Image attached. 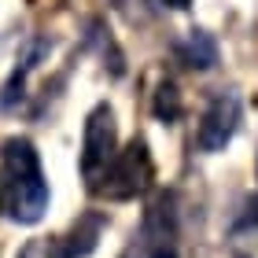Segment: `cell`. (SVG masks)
<instances>
[{
	"label": "cell",
	"mask_w": 258,
	"mask_h": 258,
	"mask_svg": "<svg viewBox=\"0 0 258 258\" xmlns=\"http://www.w3.org/2000/svg\"><path fill=\"white\" fill-rule=\"evenodd\" d=\"M0 166H4L0 203L19 225H37L48 210V181H44L37 148L26 137H11L0 148Z\"/></svg>",
	"instance_id": "cell-1"
},
{
	"label": "cell",
	"mask_w": 258,
	"mask_h": 258,
	"mask_svg": "<svg viewBox=\"0 0 258 258\" xmlns=\"http://www.w3.org/2000/svg\"><path fill=\"white\" fill-rule=\"evenodd\" d=\"M155 181V162H151V151H148V140L133 137L129 144L111 159L107 173L100 177V184L92 192L111 199V203H125V199H137L151 188Z\"/></svg>",
	"instance_id": "cell-2"
},
{
	"label": "cell",
	"mask_w": 258,
	"mask_h": 258,
	"mask_svg": "<svg viewBox=\"0 0 258 258\" xmlns=\"http://www.w3.org/2000/svg\"><path fill=\"white\" fill-rule=\"evenodd\" d=\"M114 155H118V122L107 103H100L85 118V144H81V173H85L89 188L100 184Z\"/></svg>",
	"instance_id": "cell-3"
},
{
	"label": "cell",
	"mask_w": 258,
	"mask_h": 258,
	"mask_svg": "<svg viewBox=\"0 0 258 258\" xmlns=\"http://www.w3.org/2000/svg\"><path fill=\"white\" fill-rule=\"evenodd\" d=\"M236 125H240V96L236 92H218V96L207 103L203 122H199V133H196L199 148L203 151H221L232 140Z\"/></svg>",
	"instance_id": "cell-4"
},
{
	"label": "cell",
	"mask_w": 258,
	"mask_h": 258,
	"mask_svg": "<svg viewBox=\"0 0 258 258\" xmlns=\"http://www.w3.org/2000/svg\"><path fill=\"white\" fill-rule=\"evenodd\" d=\"M100 232H103V214L78 218L74 225H70V232L55 236V243H59V258H85V254H92L96 243H100Z\"/></svg>",
	"instance_id": "cell-5"
},
{
	"label": "cell",
	"mask_w": 258,
	"mask_h": 258,
	"mask_svg": "<svg viewBox=\"0 0 258 258\" xmlns=\"http://www.w3.org/2000/svg\"><path fill=\"white\" fill-rule=\"evenodd\" d=\"M173 52H177V59L188 70H210L218 63V41L210 37L207 30H188L177 44H173Z\"/></svg>",
	"instance_id": "cell-6"
},
{
	"label": "cell",
	"mask_w": 258,
	"mask_h": 258,
	"mask_svg": "<svg viewBox=\"0 0 258 258\" xmlns=\"http://www.w3.org/2000/svg\"><path fill=\"white\" fill-rule=\"evenodd\" d=\"M151 111H155V118L159 122H177L181 118V111H184V103H181V92L173 81H162V85L155 89V96H151Z\"/></svg>",
	"instance_id": "cell-7"
},
{
	"label": "cell",
	"mask_w": 258,
	"mask_h": 258,
	"mask_svg": "<svg viewBox=\"0 0 258 258\" xmlns=\"http://www.w3.org/2000/svg\"><path fill=\"white\" fill-rule=\"evenodd\" d=\"M19 258H59V243L55 236H37L19 251Z\"/></svg>",
	"instance_id": "cell-8"
},
{
	"label": "cell",
	"mask_w": 258,
	"mask_h": 258,
	"mask_svg": "<svg viewBox=\"0 0 258 258\" xmlns=\"http://www.w3.org/2000/svg\"><path fill=\"white\" fill-rule=\"evenodd\" d=\"M247 225H254V229H258V196L247 203Z\"/></svg>",
	"instance_id": "cell-9"
},
{
	"label": "cell",
	"mask_w": 258,
	"mask_h": 258,
	"mask_svg": "<svg viewBox=\"0 0 258 258\" xmlns=\"http://www.w3.org/2000/svg\"><path fill=\"white\" fill-rule=\"evenodd\" d=\"M151 258H177V251H173V247H155Z\"/></svg>",
	"instance_id": "cell-10"
},
{
	"label": "cell",
	"mask_w": 258,
	"mask_h": 258,
	"mask_svg": "<svg viewBox=\"0 0 258 258\" xmlns=\"http://www.w3.org/2000/svg\"><path fill=\"white\" fill-rule=\"evenodd\" d=\"M162 4H166V8H177V11H184V8L192 4V0H162Z\"/></svg>",
	"instance_id": "cell-11"
}]
</instances>
